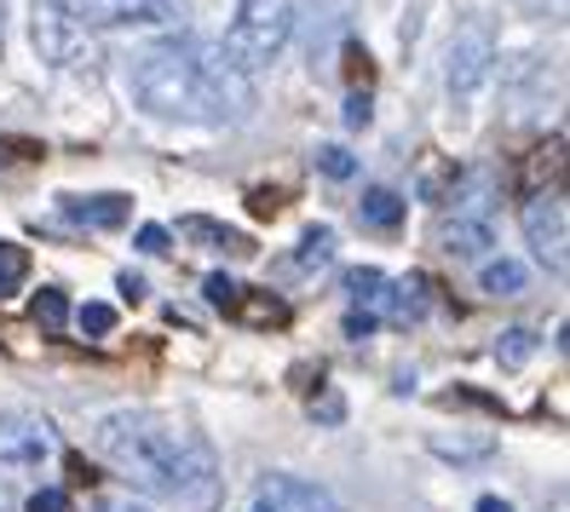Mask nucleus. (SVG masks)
Wrapping results in <instances>:
<instances>
[{"label": "nucleus", "mask_w": 570, "mask_h": 512, "mask_svg": "<svg viewBox=\"0 0 570 512\" xmlns=\"http://www.w3.org/2000/svg\"><path fill=\"white\" fill-rule=\"evenodd\" d=\"M92 450L105 455L139 495L208 512L219 501V455L185 415L167 408H110L92 426Z\"/></svg>", "instance_id": "1"}, {"label": "nucleus", "mask_w": 570, "mask_h": 512, "mask_svg": "<svg viewBox=\"0 0 570 512\" xmlns=\"http://www.w3.org/2000/svg\"><path fill=\"white\" fill-rule=\"evenodd\" d=\"M127 87L145 116L185 127H230L254 110V76L237 70L225 41L208 36H167L145 47L127 70Z\"/></svg>", "instance_id": "2"}, {"label": "nucleus", "mask_w": 570, "mask_h": 512, "mask_svg": "<svg viewBox=\"0 0 570 512\" xmlns=\"http://www.w3.org/2000/svg\"><path fill=\"white\" fill-rule=\"evenodd\" d=\"M294 36V0H237V18L225 29V52L237 70H265Z\"/></svg>", "instance_id": "3"}, {"label": "nucleus", "mask_w": 570, "mask_h": 512, "mask_svg": "<svg viewBox=\"0 0 570 512\" xmlns=\"http://www.w3.org/2000/svg\"><path fill=\"white\" fill-rule=\"evenodd\" d=\"M29 47L52 70H87L92 63V36L70 18L63 0H29Z\"/></svg>", "instance_id": "4"}, {"label": "nucleus", "mask_w": 570, "mask_h": 512, "mask_svg": "<svg viewBox=\"0 0 570 512\" xmlns=\"http://www.w3.org/2000/svg\"><path fill=\"white\" fill-rule=\"evenodd\" d=\"M70 18L87 29H185L190 0H63Z\"/></svg>", "instance_id": "5"}, {"label": "nucleus", "mask_w": 570, "mask_h": 512, "mask_svg": "<svg viewBox=\"0 0 570 512\" xmlns=\"http://www.w3.org/2000/svg\"><path fill=\"white\" fill-rule=\"evenodd\" d=\"M495 81V41L484 23H466L461 36L450 41V63H444V92H450V110H473L479 92Z\"/></svg>", "instance_id": "6"}, {"label": "nucleus", "mask_w": 570, "mask_h": 512, "mask_svg": "<svg viewBox=\"0 0 570 512\" xmlns=\"http://www.w3.org/2000/svg\"><path fill=\"white\" fill-rule=\"evenodd\" d=\"M58 455V426L29 408H0V466L12 472H41Z\"/></svg>", "instance_id": "7"}, {"label": "nucleus", "mask_w": 570, "mask_h": 512, "mask_svg": "<svg viewBox=\"0 0 570 512\" xmlns=\"http://www.w3.org/2000/svg\"><path fill=\"white\" fill-rule=\"evenodd\" d=\"M519 230H524V243H530V254L542 259L553 277H564V196L559 190H535L524 208H519Z\"/></svg>", "instance_id": "8"}, {"label": "nucleus", "mask_w": 570, "mask_h": 512, "mask_svg": "<svg viewBox=\"0 0 570 512\" xmlns=\"http://www.w3.org/2000/svg\"><path fill=\"white\" fill-rule=\"evenodd\" d=\"M248 512H346L323 484L312 477H294V472H265L254 495H248Z\"/></svg>", "instance_id": "9"}, {"label": "nucleus", "mask_w": 570, "mask_h": 512, "mask_svg": "<svg viewBox=\"0 0 570 512\" xmlns=\"http://www.w3.org/2000/svg\"><path fill=\"white\" fill-rule=\"evenodd\" d=\"M58 214L70 219V225H81V230H116V225H127L132 201L121 190H105V196H58Z\"/></svg>", "instance_id": "10"}, {"label": "nucleus", "mask_w": 570, "mask_h": 512, "mask_svg": "<svg viewBox=\"0 0 570 512\" xmlns=\"http://www.w3.org/2000/svg\"><path fill=\"white\" fill-rule=\"evenodd\" d=\"M426 277H397L392 288H386V305H381V323H392V328H415L421 317H426Z\"/></svg>", "instance_id": "11"}, {"label": "nucleus", "mask_w": 570, "mask_h": 512, "mask_svg": "<svg viewBox=\"0 0 570 512\" xmlns=\"http://www.w3.org/2000/svg\"><path fill=\"white\" fill-rule=\"evenodd\" d=\"M490 208H495V179H490V174H455L450 219H479V225H490Z\"/></svg>", "instance_id": "12"}, {"label": "nucleus", "mask_w": 570, "mask_h": 512, "mask_svg": "<svg viewBox=\"0 0 570 512\" xmlns=\"http://www.w3.org/2000/svg\"><path fill=\"white\" fill-rule=\"evenodd\" d=\"M341 288H346V299H352V312H363V317H375V323H381V305H386V288H392L386 270H375V265H352L346 277H341Z\"/></svg>", "instance_id": "13"}, {"label": "nucleus", "mask_w": 570, "mask_h": 512, "mask_svg": "<svg viewBox=\"0 0 570 512\" xmlns=\"http://www.w3.org/2000/svg\"><path fill=\"white\" fill-rule=\"evenodd\" d=\"M439 248H444L450 259H484V248H495V236H490V225H479V219H450V214H444Z\"/></svg>", "instance_id": "14"}, {"label": "nucleus", "mask_w": 570, "mask_h": 512, "mask_svg": "<svg viewBox=\"0 0 570 512\" xmlns=\"http://www.w3.org/2000/svg\"><path fill=\"white\" fill-rule=\"evenodd\" d=\"M179 236H185V243L214 248V254H254V243H248L243 230H230V225H219V219H203V214H185V219H179Z\"/></svg>", "instance_id": "15"}, {"label": "nucleus", "mask_w": 570, "mask_h": 512, "mask_svg": "<svg viewBox=\"0 0 570 512\" xmlns=\"http://www.w3.org/2000/svg\"><path fill=\"white\" fill-rule=\"evenodd\" d=\"M357 219H363L368 230H397V225H404V196L386 190V185L363 190V201H357Z\"/></svg>", "instance_id": "16"}, {"label": "nucleus", "mask_w": 570, "mask_h": 512, "mask_svg": "<svg viewBox=\"0 0 570 512\" xmlns=\"http://www.w3.org/2000/svg\"><path fill=\"white\" fill-rule=\"evenodd\" d=\"M479 288H484L490 299H513V294H524V265H519V259H484Z\"/></svg>", "instance_id": "17"}, {"label": "nucleus", "mask_w": 570, "mask_h": 512, "mask_svg": "<svg viewBox=\"0 0 570 512\" xmlns=\"http://www.w3.org/2000/svg\"><path fill=\"white\" fill-rule=\"evenodd\" d=\"M328 259H334V230H328V225H317V230L299 236V254H294L299 270H317V265H328Z\"/></svg>", "instance_id": "18"}, {"label": "nucleus", "mask_w": 570, "mask_h": 512, "mask_svg": "<svg viewBox=\"0 0 570 512\" xmlns=\"http://www.w3.org/2000/svg\"><path fill=\"white\" fill-rule=\"evenodd\" d=\"M23 277H29V254H23L18 243H0V299L18 294Z\"/></svg>", "instance_id": "19"}, {"label": "nucleus", "mask_w": 570, "mask_h": 512, "mask_svg": "<svg viewBox=\"0 0 570 512\" xmlns=\"http://www.w3.org/2000/svg\"><path fill=\"white\" fill-rule=\"evenodd\" d=\"M495 357H501V363H508V368H519V363H530V357H535V334H530V328H508V334H501V339H495Z\"/></svg>", "instance_id": "20"}, {"label": "nucleus", "mask_w": 570, "mask_h": 512, "mask_svg": "<svg viewBox=\"0 0 570 512\" xmlns=\"http://www.w3.org/2000/svg\"><path fill=\"white\" fill-rule=\"evenodd\" d=\"M432 450H439L444 461H484L490 437H473V443H466V437H432Z\"/></svg>", "instance_id": "21"}, {"label": "nucleus", "mask_w": 570, "mask_h": 512, "mask_svg": "<svg viewBox=\"0 0 570 512\" xmlns=\"http://www.w3.org/2000/svg\"><path fill=\"white\" fill-rule=\"evenodd\" d=\"M63 317H70L63 294H58V288H41V299H36V323H41V328H63Z\"/></svg>", "instance_id": "22"}, {"label": "nucleus", "mask_w": 570, "mask_h": 512, "mask_svg": "<svg viewBox=\"0 0 570 512\" xmlns=\"http://www.w3.org/2000/svg\"><path fill=\"white\" fill-rule=\"evenodd\" d=\"M76 323H81V334H110L116 328V312H110V305H98V299H87L81 312H76Z\"/></svg>", "instance_id": "23"}, {"label": "nucleus", "mask_w": 570, "mask_h": 512, "mask_svg": "<svg viewBox=\"0 0 570 512\" xmlns=\"http://www.w3.org/2000/svg\"><path fill=\"white\" fill-rule=\"evenodd\" d=\"M317 167H323L328 179H352V174H357V161H352L341 145H323V150H317Z\"/></svg>", "instance_id": "24"}, {"label": "nucleus", "mask_w": 570, "mask_h": 512, "mask_svg": "<svg viewBox=\"0 0 570 512\" xmlns=\"http://www.w3.org/2000/svg\"><path fill=\"white\" fill-rule=\"evenodd\" d=\"M203 294H208V305H219V312H230V305L243 299V283H230V277H208V283H203Z\"/></svg>", "instance_id": "25"}, {"label": "nucleus", "mask_w": 570, "mask_h": 512, "mask_svg": "<svg viewBox=\"0 0 570 512\" xmlns=\"http://www.w3.org/2000/svg\"><path fill=\"white\" fill-rule=\"evenodd\" d=\"M87 512H150V506L132 495H98V501H87Z\"/></svg>", "instance_id": "26"}, {"label": "nucleus", "mask_w": 570, "mask_h": 512, "mask_svg": "<svg viewBox=\"0 0 570 512\" xmlns=\"http://www.w3.org/2000/svg\"><path fill=\"white\" fill-rule=\"evenodd\" d=\"M29 512H70V495H63V490H41L36 501H29Z\"/></svg>", "instance_id": "27"}, {"label": "nucleus", "mask_w": 570, "mask_h": 512, "mask_svg": "<svg viewBox=\"0 0 570 512\" xmlns=\"http://www.w3.org/2000/svg\"><path fill=\"white\" fill-rule=\"evenodd\" d=\"M346 127H368V92H352L346 98Z\"/></svg>", "instance_id": "28"}, {"label": "nucleus", "mask_w": 570, "mask_h": 512, "mask_svg": "<svg viewBox=\"0 0 570 512\" xmlns=\"http://www.w3.org/2000/svg\"><path fill=\"white\" fill-rule=\"evenodd\" d=\"M139 248H145V254H167V230H161V225H145V230H139Z\"/></svg>", "instance_id": "29"}, {"label": "nucleus", "mask_w": 570, "mask_h": 512, "mask_svg": "<svg viewBox=\"0 0 570 512\" xmlns=\"http://www.w3.org/2000/svg\"><path fill=\"white\" fill-rule=\"evenodd\" d=\"M0 512H18V495H12V484L0 477Z\"/></svg>", "instance_id": "30"}, {"label": "nucleus", "mask_w": 570, "mask_h": 512, "mask_svg": "<svg viewBox=\"0 0 570 512\" xmlns=\"http://www.w3.org/2000/svg\"><path fill=\"white\" fill-rule=\"evenodd\" d=\"M479 512H508V501H495V495H484V501H479Z\"/></svg>", "instance_id": "31"}]
</instances>
